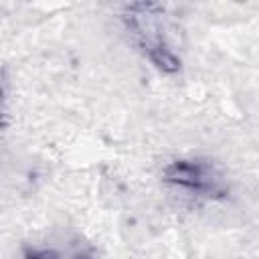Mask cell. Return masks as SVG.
I'll return each mask as SVG.
<instances>
[{
    "mask_svg": "<svg viewBox=\"0 0 259 259\" xmlns=\"http://www.w3.org/2000/svg\"><path fill=\"white\" fill-rule=\"evenodd\" d=\"M162 176L168 184L188 192L206 194L217 190V178L210 166L198 160H174L164 168Z\"/></svg>",
    "mask_w": 259,
    "mask_h": 259,
    "instance_id": "1",
    "label": "cell"
}]
</instances>
